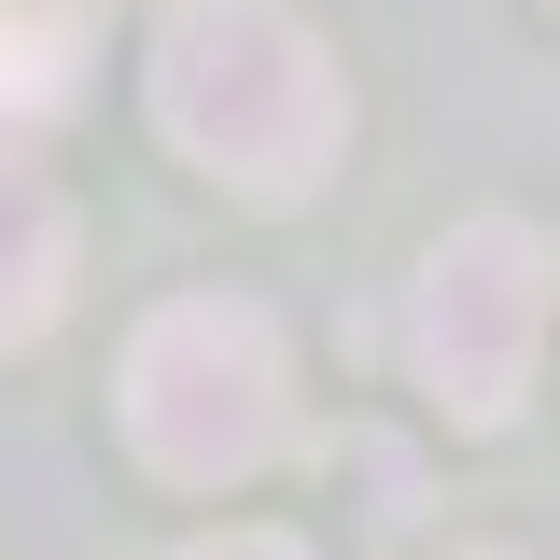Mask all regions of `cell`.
Returning a JSON list of instances; mask_svg holds the SVG:
<instances>
[{
    "instance_id": "cell-4",
    "label": "cell",
    "mask_w": 560,
    "mask_h": 560,
    "mask_svg": "<svg viewBox=\"0 0 560 560\" xmlns=\"http://www.w3.org/2000/svg\"><path fill=\"white\" fill-rule=\"evenodd\" d=\"M70 294V197L0 140V350H28Z\"/></svg>"
},
{
    "instance_id": "cell-6",
    "label": "cell",
    "mask_w": 560,
    "mask_h": 560,
    "mask_svg": "<svg viewBox=\"0 0 560 560\" xmlns=\"http://www.w3.org/2000/svg\"><path fill=\"white\" fill-rule=\"evenodd\" d=\"M183 560H308L294 533H210V547H183Z\"/></svg>"
},
{
    "instance_id": "cell-5",
    "label": "cell",
    "mask_w": 560,
    "mask_h": 560,
    "mask_svg": "<svg viewBox=\"0 0 560 560\" xmlns=\"http://www.w3.org/2000/svg\"><path fill=\"white\" fill-rule=\"evenodd\" d=\"M70 57H84L70 0H0V127L57 113V98H70Z\"/></svg>"
},
{
    "instance_id": "cell-7",
    "label": "cell",
    "mask_w": 560,
    "mask_h": 560,
    "mask_svg": "<svg viewBox=\"0 0 560 560\" xmlns=\"http://www.w3.org/2000/svg\"><path fill=\"white\" fill-rule=\"evenodd\" d=\"M477 560H518V547H477Z\"/></svg>"
},
{
    "instance_id": "cell-2",
    "label": "cell",
    "mask_w": 560,
    "mask_h": 560,
    "mask_svg": "<svg viewBox=\"0 0 560 560\" xmlns=\"http://www.w3.org/2000/svg\"><path fill=\"white\" fill-rule=\"evenodd\" d=\"M127 434H140L154 477L238 490L280 434H294V350H280V323H267V308H238V294H183V308H154L140 350H127Z\"/></svg>"
},
{
    "instance_id": "cell-3",
    "label": "cell",
    "mask_w": 560,
    "mask_h": 560,
    "mask_svg": "<svg viewBox=\"0 0 560 560\" xmlns=\"http://www.w3.org/2000/svg\"><path fill=\"white\" fill-rule=\"evenodd\" d=\"M533 337H547V238L533 224H448L434 253H420V308H407V350L420 378H434V407L448 420H504L518 407V378H533Z\"/></svg>"
},
{
    "instance_id": "cell-1",
    "label": "cell",
    "mask_w": 560,
    "mask_h": 560,
    "mask_svg": "<svg viewBox=\"0 0 560 560\" xmlns=\"http://www.w3.org/2000/svg\"><path fill=\"white\" fill-rule=\"evenodd\" d=\"M154 113L238 197H308L350 127L337 57L308 43L294 0H168L154 14Z\"/></svg>"
}]
</instances>
